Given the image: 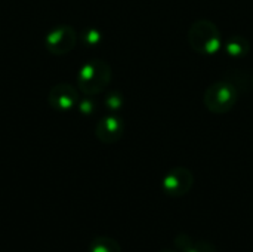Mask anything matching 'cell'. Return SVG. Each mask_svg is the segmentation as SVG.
Wrapping results in <instances>:
<instances>
[{
    "instance_id": "cell-1",
    "label": "cell",
    "mask_w": 253,
    "mask_h": 252,
    "mask_svg": "<svg viewBox=\"0 0 253 252\" xmlns=\"http://www.w3.org/2000/svg\"><path fill=\"white\" fill-rule=\"evenodd\" d=\"M113 73L108 62L102 59H90L83 64L77 74V86L86 97H95L102 94L110 82Z\"/></svg>"
},
{
    "instance_id": "cell-2",
    "label": "cell",
    "mask_w": 253,
    "mask_h": 252,
    "mask_svg": "<svg viewBox=\"0 0 253 252\" xmlns=\"http://www.w3.org/2000/svg\"><path fill=\"white\" fill-rule=\"evenodd\" d=\"M188 43L200 55H215L222 49V36L218 25L209 19H197L188 30Z\"/></svg>"
},
{
    "instance_id": "cell-3",
    "label": "cell",
    "mask_w": 253,
    "mask_h": 252,
    "mask_svg": "<svg viewBox=\"0 0 253 252\" xmlns=\"http://www.w3.org/2000/svg\"><path fill=\"white\" fill-rule=\"evenodd\" d=\"M239 101L237 88L228 80H219L209 85L203 95V104L213 114L230 113Z\"/></svg>"
},
{
    "instance_id": "cell-4",
    "label": "cell",
    "mask_w": 253,
    "mask_h": 252,
    "mask_svg": "<svg viewBox=\"0 0 253 252\" xmlns=\"http://www.w3.org/2000/svg\"><path fill=\"white\" fill-rule=\"evenodd\" d=\"M194 186V175L188 168H172L162 180V190L169 198H182Z\"/></svg>"
},
{
    "instance_id": "cell-5",
    "label": "cell",
    "mask_w": 253,
    "mask_h": 252,
    "mask_svg": "<svg viewBox=\"0 0 253 252\" xmlns=\"http://www.w3.org/2000/svg\"><path fill=\"white\" fill-rule=\"evenodd\" d=\"M76 43H77V34L74 28L67 24L53 27L46 34V39H44V46L47 52H50L52 55H58V56L71 52Z\"/></svg>"
},
{
    "instance_id": "cell-6",
    "label": "cell",
    "mask_w": 253,
    "mask_h": 252,
    "mask_svg": "<svg viewBox=\"0 0 253 252\" xmlns=\"http://www.w3.org/2000/svg\"><path fill=\"white\" fill-rule=\"evenodd\" d=\"M79 92L73 85L68 83H58L55 85L47 95L49 105L56 111H70L77 107L79 102Z\"/></svg>"
},
{
    "instance_id": "cell-7",
    "label": "cell",
    "mask_w": 253,
    "mask_h": 252,
    "mask_svg": "<svg viewBox=\"0 0 253 252\" xmlns=\"http://www.w3.org/2000/svg\"><path fill=\"white\" fill-rule=\"evenodd\" d=\"M125 134V122L122 117L116 114H108L102 117L95 126L96 138L104 144H114L117 143Z\"/></svg>"
},
{
    "instance_id": "cell-8",
    "label": "cell",
    "mask_w": 253,
    "mask_h": 252,
    "mask_svg": "<svg viewBox=\"0 0 253 252\" xmlns=\"http://www.w3.org/2000/svg\"><path fill=\"white\" fill-rule=\"evenodd\" d=\"M222 46H224V50H225L227 56H230L233 59L245 58L251 50V43L243 36H231L230 39H227L224 42Z\"/></svg>"
},
{
    "instance_id": "cell-9",
    "label": "cell",
    "mask_w": 253,
    "mask_h": 252,
    "mask_svg": "<svg viewBox=\"0 0 253 252\" xmlns=\"http://www.w3.org/2000/svg\"><path fill=\"white\" fill-rule=\"evenodd\" d=\"M89 252H122V247L113 238L98 236L90 242Z\"/></svg>"
},
{
    "instance_id": "cell-10",
    "label": "cell",
    "mask_w": 253,
    "mask_h": 252,
    "mask_svg": "<svg viewBox=\"0 0 253 252\" xmlns=\"http://www.w3.org/2000/svg\"><path fill=\"white\" fill-rule=\"evenodd\" d=\"M123 104H125L123 95H122L120 92H117V91H111V92H108V94H107V97H105V100H104V105H105V107H107V110H108V111H111V113L119 111V110L123 107Z\"/></svg>"
},
{
    "instance_id": "cell-11",
    "label": "cell",
    "mask_w": 253,
    "mask_h": 252,
    "mask_svg": "<svg viewBox=\"0 0 253 252\" xmlns=\"http://www.w3.org/2000/svg\"><path fill=\"white\" fill-rule=\"evenodd\" d=\"M193 244H194V239L187 233H179L173 241V247L178 252H185Z\"/></svg>"
},
{
    "instance_id": "cell-12",
    "label": "cell",
    "mask_w": 253,
    "mask_h": 252,
    "mask_svg": "<svg viewBox=\"0 0 253 252\" xmlns=\"http://www.w3.org/2000/svg\"><path fill=\"white\" fill-rule=\"evenodd\" d=\"M82 40L84 42V45H89V46H96L101 40H102V36L98 30L95 28H87L83 31L82 34Z\"/></svg>"
},
{
    "instance_id": "cell-13",
    "label": "cell",
    "mask_w": 253,
    "mask_h": 252,
    "mask_svg": "<svg viewBox=\"0 0 253 252\" xmlns=\"http://www.w3.org/2000/svg\"><path fill=\"white\" fill-rule=\"evenodd\" d=\"M185 252H218L216 247L206 241H194V244Z\"/></svg>"
},
{
    "instance_id": "cell-14",
    "label": "cell",
    "mask_w": 253,
    "mask_h": 252,
    "mask_svg": "<svg viewBox=\"0 0 253 252\" xmlns=\"http://www.w3.org/2000/svg\"><path fill=\"white\" fill-rule=\"evenodd\" d=\"M77 108H79V111H80L82 114H86V116L95 113V102H93L92 97H86V98L79 100Z\"/></svg>"
},
{
    "instance_id": "cell-15",
    "label": "cell",
    "mask_w": 253,
    "mask_h": 252,
    "mask_svg": "<svg viewBox=\"0 0 253 252\" xmlns=\"http://www.w3.org/2000/svg\"><path fill=\"white\" fill-rule=\"evenodd\" d=\"M159 252H178L176 250H162V251Z\"/></svg>"
},
{
    "instance_id": "cell-16",
    "label": "cell",
    "mask_w": 253,
    "mask_h": 252,
    "mask_svg": "<svg viewBox=\"0 0 253 252\" xmlns=\"http://www.w3.org/2000/svg\"><path fill=\"white\" fill-rule=\"evenodd\" d=\"M252 86H253V77H252Z\"/></svg>"
}]
</instances>
